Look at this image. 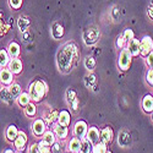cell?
<instances>
[{"label":"cell","mask_w":153,"mask_h":153,"mask_svg":"<svg viewBox=\"0 0 153 153\" xmlns=\"http://www.w3.org/2000/svg\"><path fill=\"white\" fill-rule=\"evenodd\" d=\"M115 45H117V48H118V49H124V48H126V45H127V41L124 38V36H123V34H121V36H119V37L117 38Z\"/></svg>","instance_id":"cell-36"},{"label":"cell","mask_w":153,"mask_h":153,"mask_svg":"<svg viewBox=\"0 0 153 153\" xmlns=\"http://www.w3.org/2000/svg\"><path fill=\"white\" fill-rule=\"evenodd\" d=\"M58 118H59V111L54 109L53 111H50L49 114H47V115H45V123L48 125H52L55 121H58Z\"/></svg>","instance_id":"cell-30"},{"label":"cell","mask_w":153,"mask_h":153,"mask_svg":"<svg viewBox=\"0 0 153 153\" xmlns=\"http://www.w3.org/2000/svg\"><path fill=\"white\" fill-rule=\"evenodd\" d=\"M114 140V131L110 126H105L103 130L100 131V141L105 143V145H109L113 142Z\"/></svg>","instance_id":"cell-10"},{"label":"cell","mask_w":153,"mask_h":153,"mask_svg":"<svg viewBox=\"0 0 153 153\" xmlns=\"http://www.w3.org/2000/svg\"><path fill=\"white\" fill-rule=\"evenodd\" d=\"M107 152H108V149H107V145L103 143L102 141L94 143L93 147H92V153H107Z\"/></svg>","instance_id":"cell-31"},{"label":"cell","mask_w":153,"mask_h":153,"mask_svg":"<svg viewBox=\"0 0 153 153\" xmlns=\"http://www.w3.org/2000/svg\"><path fill=\"white\" fill-rule=\"evenodd\" d=\"M64 33H65V31H64L62 25L59 22H54L53 26H52V36H53L54 39H60V38H62Z\"/></svg>","instance_id":"cell-17"},{"label":"cell","mask_w":153,"mask_h":153,"mask_svg":"<svg viewBox=\"0 0 153 153\" xmlns=\"http://www.w3.org/2000/svg\"><path fill=\"white\" fill-rule=\"evenodd\" d=\"M1 100L5 102V103H7V104L14 103V97H12V94L10 93V90H9L7 86L1 88Z\"/></svg>","instance_id":"cell-26"},{"label":"cell","mask_w":153,"mask_h":153,"mask_svg":"<svg viewBox=\"0 0 153 153\" xmlns=\"http://www.w3.org/2000/svg\"><path fill=\"white\" fill-rule=\"evenodd\" d=\"M15 153H22V151H17V152H15Z\"/></svg>","instance_id":"cell-47"},{"label":"cell","mask_w":153,"mask_h":153,"mask_svg":"<svg viewBox=\"0 0 153 153\" xmlns=\"http://www.w3.org/2000/svg\"><path fill=\"white\" fill-rule=\"evenodd\" d=\"M118 143L120 147L123 148H127L130 147L131 143H132V137H131V134L126 130H123L119 132V136H118Z\"/></svg>","instance_id":"cell-7"},{"label":"cell","mask_w":153,"mask_h":153,"mask_svg":"<svg viewBox=\"0 0 153 153\" xmlns=\"http://www.w3.org/2000/svg\"><path fill=\"white\" fill-rule=\"evenodd\" d=\"M0 81H1V85L4 86H11L14 83V72H12L10 69H5L3 68L1 71H0Z\"/></svg>","instance_id":"cell-9"},{"label":"cell","mask_w":153,"mask_h":153,"mask_svg":"<svg viewBox=\"0 0 153 153\" xmlns=\"http://www.w3.org/2000/svg\"><path fill=\"white\" fill-rule=\"evenodd\" d=\"M25 114L30 118H33L36 114H37V107L33 104V103H30L26 108H25Z\"/></svg>","instance_id":"cell-34"},{"label":"cell","mask_w":153,"mask_h":153,"mask_svg":"<svg viewBox=\"0 0 153 153\" xmlns=\"http://www.w3.org/2000/svg\"><path fill=\"white\" fill-rule=\"evenodd\" d=\"M17 27L21 31V33L27 32L31 27V20L27 16H20L17 20Z\"/></svg>","instance_id":"cell-15"},{"label":"cell","mask_w":153,"mask_h":153,"mask_svg":"<svg viewBox=\"0 0 153 153\" xmlns=\"http://www.w3.org/2000/svg\"><path fill=\"white\" fill-rule=\"evenodd\" d=\"M123 36H124V38H125V39H126L127 42L131 41V39H134V38H135V33H134V31H132L131 28H126V30L124 31Z\"/></svg>","instance_id":"cell-37"},{"label":"cell","mask_w":153,"mask_h":153,"mask_svg":"<svg viewBox=\"0 0 153 153\" xmlns=\"http://www.w3.org/2000/svg\"><path fill=\"white\" fill-rule=\"evenodd\" d=\"M71 121V114L69 113V110L64 109L61 111H59V118H58V124L62 125V126H69Z\"/></svg>","instance_id":"cell-16"},{"label":"cell","mask_w":153,"mask_h":153,"mask_svg":"<svg viewBox=\"0 0 153 153\" xmlns=\"http://www.w3.org/2000/svg\"><path fill=\"white\" fill-rule=\"evenodd\" d=\"M9 5L12 10H19L22 6V0H9Z\"/></svg>","instance_id":"cell-38"},{"label":"cell","mask_w":153,"mask_h":153,"mask_svg":"<svg viewBox=\"0 0 153 153\" xmlns=\"http://www.w3.org/2000/svg\"><path fill=\"white\" fill-rule=\"evenodd\" d=\"M85 85L87 88H92L93 91H97V77L94 74H88L85 77Z\"/></svg>","instance_id":"cell-23"},{"label":"cell","mask_w":153,"mask_h":153,"mask_svg":"<svg viewBox=\"0 0 153 153\" xmlns=\"http://www.w3.org/2000/svg\"><path fill=\"white\" fill-rule=\"evenodd\" d=\"M83 65H85V68H86L88 71H90V72H92V71L96 69V65H97L96 59H94L93 56H91V55H87V56L85 58Z\"/></svg>","instance_id":"cell-27"},{"label":"cell","mask_w":153,"mask_h":153,"mask_svg":"<svg viewBox=\"0 0 153 153\" xmlns=\"http://www.w3.org/2000/svg\"><path fill=\"white\" fill-rule=\"evenodd\" d=\"M17 104L20 105V107H22V108H26L30 103H31V100H32V98H31V96H30V93L28 92H22L19 97H17Z\"/></svg>","instance_id":"cell-21"},{"label":"cell","mask_w":153,"mask_h":153,"mask_svg":"<svg viewBox=\"0 0 153 153\" xmlns=\"http://www.w3.org/2000/svg\"><path fill=\"white\" fill-rule=\"evenodd\" d=\"M88 129H90V127H88V125H87V123L85 120H79L74 125V136L82 140V138H85L87 136Z\"/></svg>","instance_id":"cell-5"},{"label":"cell","mask_w":153,"mask_h":153,"mask_svg":"<svg viewBox=\"0 0 153 153\" xmlns=\"http://www.w3.org/2000/svg\"><path fill=\"white\" fill-rule=\"evenodd\" d=\"M4 153H15L14 151H12V149H5V152Z\"/></svg>","instance_id":"cell-46"},{"label":"cell","mask_w":153,"mask_h":153,"mask_svg":"<svg viewBox=\"0 0 153 153\" xmlns=\"http://www.w3.org/2000/svg\"><path fill=\"white\" fill-rule=\"evenodd\" d=\"M140 44H141V41L136 39V38H134V39L127 42L126 48L130 50V53L132 54V56H138L140 53H141V50H140Z\"/></svg>","instance_id":"cell-12"},{"label":"cell","mask_w":153,"mask_h":153,"mask_svg":"<svg viewBox=\"0 0 153 153\" xmlns=\"http://www.w3.org/2000/svg\"><path fill=\"white\" fill-rule=\"evenodd\" d=\"M61 149H62V147H61L60 143H58V142H55V143L52 146V151H53V153H60Z\"/></svg>","instance_id":"cell-43"},{"label":"cell","mask_w":153,"mask_h":153,"mask_svg":"<svg viewBox=\"0 0 153 153\" xmlns=\"http://www.w3.org/2000/svg\"><path fill=\"white\" fill-rule=\"evenodd\" d=\"M140 50L141 53L140 55L142 56H147L151 52H153V39L149 37V36H145L142 39H141V44H140Z\"/></svg>","instance_id":"cell-6"},{"label":"cell","mask_w":153,"mask_h":153,"mask_svg":"<svg viewBox=\"0 0 153 153\" xmlns=\"http://www.w3.org/2000/svg\"><path fill=\"white\" fill-rule=\"evenodd\" d=\"M27 140H28V137H27L26 132L20 131V132H19V136L16 137V140L14 141L15 148H16L17 151H22V152H23L25 147H26V145H27Z\"/></svg>","instance_id":"cell-11"},{"label":"cell","mask_w":153,"mask_h":153,"mask_svg":"<svg viewBox=\"0 0 153 153\" xmlns=\"http://www.w3.org/2000/svg\"><path fill=\"white\" fill-rule=\"evenodd\" d=\"M22 39H23V42H28V41H31V39H32V33H31L30 31L22 33Z\"/></svg>","instance_id":"cell-42"},{"label":"cell","mask_w":153,"mask_h":153,"mask_svg":"<svg viewBox=\"0 0 153 153\" xmlns=\"http://www.w3.org/2000/svg\"><path fill=\"white\" fill-rule=\"evenodd\" d=\"M145 60H146L147 66H148L149 69H153V52H151V53L145 58Z\"/></svg>","instance_id":"cell-40"},{"label":"cell","mask_w":153,"mask_h":153,"mask_svg":"<svg viewBox=\"0 0 153 153\" xmlns=\"http://www.w3.org/2000/svg\"><path fill=\"white\" fill-rule=\"evenodd\" d=\"M93 143L87 137L81 140V153H92Z\"/></svg>","instance_id":"cell-28"},{"label":"cell","mask_w":153,"mask_h":153,"mask_svg":"<svg viewBox=\"0 0 153 153\" xmlns=\"http://www.w3.org/2000/svg\"><path fill=\"white\" fill-rule=\"evenodd\" d=\"M47 92H48V87H47L45 82L42 80H34L28 87V93H30L32 100L36 102V103L42 102V99L45 97Z\"/></svg>","instance_id":"cell-2"},{"label":"cell","mask_w":153,"mask_h":153,"mask_svg":"<svg viewBox=\"0 0 153 153\" xmlns=\"http://www.w3.org/2000/svg\"><path fill=\"white\" fill-rule=\"evenodd\" d=\"M69 151L71 153H80L81 152V140L77 137H74L69 142Z\"/></svg>","instance_id":"cell-22"},{"label":"cell","mask_w":153,"mask_h":153,"mask_svg":"<svg viewBox=\"0 0 153 153\" xmlns=\"http://www.w3.org/2000/svg\"><path fill=\"white\" fill-rule=\"evenodd\" d=\"M19 130H17V127L15 126V125H10L7 129H6V132H5V136H6V138L9 140V141H11V142H14L15 140H16V137L19 136Z\"/></svg>","instance_id":"cell-24"},{"label":"cell","mask_w":153,"mask_h":153,"mask_svg":"<svg viewBox=\"0 0 153 153\" xmlns=\"http://www.w3.org/2000/svg\"><path fill=\"white\" fill-rule=\"evenodd\" d=\"M107 153H111V152H109V151H108V152H107Z\"/></svg>","instance_id":"cell-49"},{"label":"cell","mask_w":153,"mask_h":153,"mask_svg":"<svg viewBox=\"0 0 153 153\" xmlns=\"http://www.w3.org/2000/svg\"><path fill=\"white\" fill-rule=\"evenodd\" d=\"M9 90H10V93L12 94L14 99H17V97L22 93L21 92V86L19 83H12L11 86H9Z\"/></svg>","instance_id":"cell-32"},{"label":"cell","mask_w":153,"mask_h":153,"mask_svg":"<svg viewBox=\"0 0 153 153\" xmlns=\"http://www.w3.org/2000/svg\"><path fill=\"white\" fill-rule=\"evenodd\" d=\"M9 69L14 72V75H20L22 72V69H23V65H22V60L19 59V58H15V59H11L10 62H9Z\"/></svg>","instance_id":"cell-13"},{"label":"cell","mask_w":153,"mask_h":153,"mask_svg":"<svg viewBox=\"0 0 153 153\" xmlns=\"http://www.w3.org/2000/svg\"><path fill=\"white\" fill-rule=\"evenodd\" d=\"M28 153H39V148H38V143H33L30 146Z\"/></svg>","instance_id":"cell-44"},{"label":"cell","mask_w":153,"mask_h":153,"mask_svg":"<svg viewBox=\"0 0 153 153\" xmlns=\"http://www.w3.org/2000/svg\"><path fill=\"white\" fill-rule=\"evenodd\" d=\"M9 30H10V23H6L4 20H1V36H5Z\"/></svg>","instance_id":"cell-41"},{"label":"cell","mask_w":153,"mask_h":153,"mask_svg":"<svg viewBox=\"0 0 153 153\" xmlns=\"http://www.w3.org/2000/svg\"><path fill=\"white\" fill-rule=\"evenodd\" d=\"M152 119H153V111H152Z\"/></svg>","instance_id":"cell-48"},{"label":"cell","mask_w":153,"mask_h":153,"mask_svg":"<svg viewBox=\"0 0 153 153\" xmlns=\"http://www.w3.org/2000/svg\"><path fill=\"white\" fill-rule=\"evenodd\" d=\"M79 55H80L79 47L74 42L65 43L61 47V49L58 52V55H56L58 69L62 74L71 72L79 61Z\"/></svg>","instance_id":"cell-1"},{"label":"cell","mask_w":153,"mask_h":153,"mask_svg":"<svg viewBox=\"0 0 153 153\" xmlns=\"http://www.w3.org/2000/svg\"><path fill=\"white\" fill-rule=\"evenodd\" d=\"M77 100V94H76V91L72 90V88H69L66 91V102L69 103V105H71L74 102Z\"/></svg>","instance_id":"cell-33"},{"label":"cell","mask_w":153,"mask_h":153,"mask_svg":"<svg viewBox=\"0 0 153 153\" xmlns=\"http://www.w3.org/2000/svg\"><path fill=\"white\" fill-rule=\"evenodd\" d=\"M146 81L149 86H153V69H149L146 74Z\"/></svg>","instance_id":"cell-39"},{"label":"cell","mask_w":153,"mask_h":153,"mask_svg":"<svg viewBox=\"0 0 153 153\" xmlns=\"http://www.w3.org/2000/svg\"><path fill=\"white\" fill-rule=\"evenodd\" d=\"M86 137L94 145V143H97V142L100 141V132H99V130L97 129L96 126H91L90 129H88V132H87V136Z\"/></svg>","instance_id":"cell-14"},{"label":"cell","mask_w":153,"mask_h":153,"mask_svg":"<svg viewBox=\"0 0 153 153\" xmlns=\"http://www.w3.org/2000/svg\"><path fill=\"white\" fill-rule=\"evenodd\" d=\"M80 153H81V152H80Z\"/></svg>","instance_id":"cell-50"},{"label":"cell","mask_w":153,"mask_h":153,"mask_svg":"<svg viewBox=\"0 0 153 153\" xmlns=\"http://www.w3.org/2000/svg\"><path fill=\"white\" fill-rule=\"evenodd\" d=\"M42 141L45 142L48 146L52 147L55 142H56V135L55 132H52V131H45V134L42 136Z\"/></svg>","instance_id":"cell-25"},{"label":"cell","mask_w":153,"mask_h":153,"mask_svg":"<svg viewBox=\"0 0 153 153\" xmlns=\"http://www.w3.org/2000/svg\"><path fill=\"white\" fill-rule=\"evenodd\" d=\"M0 58H1L0 59V66H1V69L5 68L6 65H9L11 58H10V55L7 53V49H1L0 50Z\"/></svg>","instance_id":"cell-29"},{"label":"cell","mask_w":153,"mask_h":153,"mask_svg":"<svg viewBox=\"0 0 153 153\" xmlns=\"http://www.w3.org/2000/svg\"><path fill=\"white\" fill-rule=\"evenodd\" d=\"M131 62H132V54L130 53V50L127 48L121 49L119 54V59H118L119 69L123 71H127L131 66Z\"/></svg>","instance_id":"cell-4"},{"label":"cell","mask_w":153,"mask_h":153,"mask_svg":"<svg viewBox=\"0 0 153 153\" xmlns=\"http://www.w3.org/2000/svg\"><path fill=\"white\" fill-rule=\"evenodd\" d=\"M142 108L146 113L152 114L153 111V94H147L142 99Z\"/></svg>","instance_id":"cell-20"},{"label":"cell","mask_w":153,"mask_h":153,"mask_svg":"<svg viewBox=\"0 0 153 153\" xmlns=\"http://www.w3.org/2000/svg\"><path fill=\"white\" fill-rule=\"evenodd\" d=\"M7 53L10 55L11 59H15V58H19L20 53H21V48H20V44L17 42H11L7 47Z\"/></svg>","instance_id":"cell-19"},{"label":"cell","mask_w":153,"mask_h":153,"mask_svg":"<svg viewBox=\"0 0 153 153\" xmlns=\"http://www.w3.org/2000/svg\"><path fill=\"white\" fill-rule=\"evenodd\" d=\"M38 148H39V153H52V147L48 146L45 142L41 141V142H38Z\"/></svg>","instance_id":"cell-35"},{"label":"cell","mask_w":153,"mask_h":153,"mask_svg":"<svg viewBox=\"0 0 153 153\" xmlns=\"http://www.w3.org/2000/svg\"><path fill=\"white\" fill-rule=\"evenodd\" d=\"M99 36H100V32H99L98 27H96V26L88 27L83 32V43L88 47L94 45L99 39Z\"/></svg>","instance_id":"cell-3"},{"label":"cell","mask_w":153,"mask_h":153,"mask_svg":"<svg viewBox=\"0 0 153 153\" xmlns=\"http://www.w3.org/2000/svg\"><path fill=\"white\" fill-rule=\"evenodd\" d=\"M147 15L153 20V3L147 7Z\"/></svg>","instance_id":"cell-45"},{"label":"cell","mask_w":153,"mask_h":153,"mask_svg":"<svg viewBox=\"0 0 153 153\" xmlns=\"http://www.w3.org/2000/svg\"><path fill=\"white\" fill-rule=\"evenodd\" d=\"M54 132H55L58 138L65 140L69 135V129H68V126H62L60 124H55L54 125Z\"/></svg>","instance_id":"cell-18"},{"label":"cell","mask_w":153,"mask_h":153,"mask_svg":"<svg viewBox=\"0 0 153 153\" xmlns=\"http://www.w3.org/2000/svg\"><path fill=\"white\" fill-rule=\"evenodd\" d=\"M32 131L34 134V136L39 137V136H43L47 131V124L43 119H37L33 121V125H32Z\"/></svg>","instance_id":"cell-8"}]
</instances>
